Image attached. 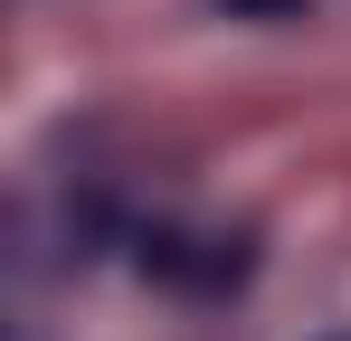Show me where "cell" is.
Here are the masks:
<instances>
[{
	"mask_svg": "<svg viewBox=\"0 0 351 341\" xmlns=\"http://www.w3.org/2000/svg\"><path fill=\"white\" fill-rule=\"evenodd\" d=\"M133 266L162 294H190V303H228L237 284L256 275V247L247 237H199V227H143L133 237Z\"/></svg>",
	"mask_w": 351,
	"mask_h": 341,
	"instance_id": "obj_1",
	"label": "cell"
},
{
	"mask_svg": "<svg viewBox=\"0 0 351 341\" xmlns=\"http://www.w3.org/2000/svg\"><path fill=\"white\" fill-rule=\"evenodd\" d=\"M219 10H294V0H219Z\"/></svg>",
	"mask_w": 351,
	"mask_h": 341,
	"instance_id": "obj_2",
	"label": "cell"
}]
</instances>
